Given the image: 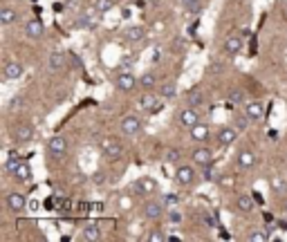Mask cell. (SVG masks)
Instances as JSON below:
<instances>
[{"label": "cell", "mask_w": 287, "mask_h": 242, "mask_svg": "<svg viewBox=\"0 0 287 242\" xmlns=\"http://www.w3.org/2000/svg\"><path fill=\"white\" fill-rule=\"evenodd\" d=\"M141 213H144L146 220H160L162 215L166 213V206H164V202H160V200H146L144 206H141Z\"/></svg>", "instance_id": "cell-1"}, {"label": "cell", "mask_w": 287, "mask_h": 242, "mask_svg": "<svg viewBox=\"0 0 287 242\" xmlns=\"http://www.w3.org/2000/svg\"><path fill=\"white\" fill-rule=\"evenodd\" d=\"M177 123H180L182 128H186V130H191V128H193L195 123H200V115H198V110H195L193 106L182 108V110L177 112Z\"/></svg>", "instance_id": "cell-2"}, {"label": "cell", "mask_w": 287, "mask_h": 242, "mask_svg": "<svg viewBox=\"0 0 287 242\" xmlns=\"http://www.w3.org/2000/svg\"><path fill=\"white\" fill-rule=\"evenodd\" d=\"M65 150H68V141L63 139V137L54 135L47 139V153L49 157H54V160H61V157L65 155Z\"/></svg>", "instance_id": "cell-3"}, {"label": "cell", "mask_w": 287, "mask_h": 242, "mask_svg": "<svg viewBox=\"0 0 287 242\" xmlns=\"http://www.w3.org/2000/svg\"><path fill=\"white\" fill-rule=\"evenodd\" d=\"M157 191V182L153 177H139L132 182V193L135 195H151Z\"/></svg>", "instance_id": "cell-4"}, {"label": "cell", "mask_w": 287, "mask_h": 242, "mask_svg": "<svg viewBox=\"0 0 287 242\" xmlns=\"http://www.w3.org/2000/svg\"><path fill=\"white\" fill-rule=\"evenodd\" d=\"M191 160H193V164L198 166V168H205V166L213 164L215 155L211 148H195L193 153H191Z\"/></svg>", "instance_id": "cell-5"}, {"label": "cell", "mask_w": 287, "mask_h": 242, "mask_svg": "<svg viewBox=\"0 0 287 242\" xmlns=\"http://www.w3.org/2000/svg\"><path fill=\"white\" fill-rule=\"evenodd\" d=\"M119 130H122V135H126V137L137 135V132L141 130V119H139V117H135V115L123 117L122 123H119Z\"/></svg>", "instance_id": "cell-6"}, {"label": "cell", "mask_w": 287, "mask_h": 242, "mask_svg": "<svg viewBox=\"0 0 287 242\" xmlns=\"http://www.w3.org/2000/svg\"><path fill=\"white\" fill-rule=\"evenodd\" d=\"M175 182L180 186H191L195 182V168L189 164H180L175 170Z\"/></svg>", "instance_id": "cell-7"}, {"label": "cell", "mask_w": 287, "mask_h": 242, "mask_svg": "<svg viewBox=\"0 0 287 242\" xmlns=\"http://www.w3.org/2000/svg\"><path fill=\"white\" fill-rule=\"evenodd\" d=\"M11 139H14L16 144H30V141L34 139V128H32L30 123H18V126L14 128V132H11Z\"/></svg>", "instance_id": "cell-8"}, {"label": "cell", "mask_w": 287, "mask_h": 242, "mask_svg": "<svg viewBox=\"0 0 287 242\" xmlns=\"http://www.w3.org/2000/svg\"><path fill=\"white\" fill-rule=\"evenodd\" d=\"M139 108L144 112H157L162 108V97L160 94H153V92H146L139 97Z\"/></svg>", "instance_id": "cell-9"}, {"label": "cell", "mask_w": 287, "mask_h": 242, "mask_svg": "<svg viewBox=\"0 0 287 242\" xmlns=\"http://www.w3.org/2000/svg\"><path fill=\"white\" fill-rule=\"evenodd\" d=\"M25 206H27V198H25L23 193H18V191H14V193L7 195V208H9L11 213H23Z\"/></svg>", "instance_id": "cell-10"}, {"label": "cell", "mask_w": 287, "mask_h": 242, "mask_svg": "<svg viewBox=\"0 0 287 242\" xmlns=\"http://www.w3.org/2000/svg\"><path fill=\"white\" fill-rule=\"evenodd\" d=\"M101 153H103V157H108V160H117V157H122L123 148L117 139H103L101 141Z\"/></svg>", "instance_id": "cell-11"}, {"label": "cell", "mask_w": 287, "mask_h": 242, "mask_svg": "<svg viewBox=\"0 0 287 242\" xmlns=\"http://www.w3.org/2000/svg\"><path fill=\"white\" fill-rule=\"evenodd\" d=\"M238 128L236 126H224L218 130V135H215V139H218L220 146H231L236 139H238Z\"/></svg>", "instance_id": "cell-12"}, {"label": "cell", "mask_w": 287, "mask_h": 242, "mask_svg": "<svg viewBox=\"0 0 287 242\" xmlns=\"http://www.w3.org/2000/svg\"><path fill=\"white\" fill-rule=\"evenodd\" d=\"M243 112L247 115L249 121H260L265 115V106H263V101H247Z\"/></svg>", "instance_id": "cell-13"}, {"label": "cell", "mask_w": 287, "mask_h": 242, "mask_svg": "<svg viewBox=\"0 0 287 242\" xmlns=\"http://www.w3.org/2000/svg\"><path fill=\"white\" fill-rule=\"evenodd\" d=\"M115 85H117V90H122V92H130V90L137 87V79H135V74H130V72H122L117 77V81H115Z\"/></svg>", "instance_id": "cell-14"}, {"label": "cell", "mask_w": 287, "mask_h": 242, "mask_svg": "<svg viewBox=\"0 0 287 242\" xmlns=\"http://www.w3.org/2000/svg\"><path fill=\"white\" fill-rule=\"evenodd\" d=\"M25 34H27V39H43V34H45V25L41 23L39 18L27 20V25H25Z\"/></svg>", "instance_id": "cell-15"}, {"label": "cell", "mask_w": 287, "mask_h": 242, "mask_svg": "<svg viewBox=\"0 0 287 242\" xmlns=\"http://www.w3.org/2000/svg\"><path fill=\"white\" fill-rule=\"evenodd\" d=\"M256 153L253 150H240L238 153V166L243 170H249V168H253L256 166Z\"/></svg>", "instance_id": "cell-16"}, {"label": "cell", "mask_w": 287, "mask_h": 242, "mask_svg": "<svg viewBox=\"0 0 287 242\" xmlns=\"http://www.w3.org/2000/svg\"><path fill=\"white\" fill-rule=\"evenodd\" d=\"M2 74H5V79H9V81H16V79L23 77V63L9 61V63L5 65V70H2Z\"/></svg>", "instance_id": "cell-17"}, {"label": "cell", "mask_w": 287, "mask_h": 242, "mask_svg": "<svg viewBox=\"0 0 287 242\" xmlns=\"http://www.w3.org/2000/svg\"><path fill=\"white\" fill-rule=\"evenodd\" d=\"M236 206H238V211H243V213H251L253 208H256V202H253L251 195L243 193L236 198Z\"/></svg>", "instance_id": "cell-18"}, {"label": "cell", "mask_w": 287, "mask_h": 242, "mask_svg": "<svg viewBox=\"0 0 287 242\" xmlns=\"http://www.w3.org/2000/svg\"><path fill=\"white\" fill-rule=\"evenodd\" d=\"M144 36H146V27H141V25H132L126 29L128 43H139V40H144Z\"/></svg>", "instance_id": "cell-19"}, {"label": "cell", "mask_w": 287, "mask_h": 242, "mask_svg": "<svg viewBox=\"0 0 287 242\" xmlns=\"http://www.w3.org/2000/svg\"><path fill=\"white\" fill-rule=\"evenodd\" d=\"M101 238V231H99V224L97 222H88L85 227L81 229V240H99Z\"/></svg>", "instance_id": "cell-20"}, {"label": "cell", "mask_w": 287, "mask_h": 242, "mask_svg": "<svg viewBox=\"0 0 287 242\" xmlns=\"http://www.w3.org/2000/svg\"><path fill=\"white\" fill-rule=\"evenodd\" d=\"M47 68L52 70H63L65 68V54L63 52H59V49H54L52 54H49V58H47Z\"/></svg>", "instance_id": "cell-21"}, {"label": "cell", "mask_w": 287, "mask_h": 242, "mask_svg": "<svg viewBox=\"0 0 287 242\" xmlns=\"http://www.w3.org/2000/svg\"><path fill=\"white\" fill-rule=\"evenodd\" d=\"M243 45L245 43H243V36L240 34H231L227 40H224V49H227L229 54H238L240 49H243Z\"/></svg>", "instance_id": "cell-22"}, {"label": "cell", "mask_w": 287, "mask_h": 242, "mask_svg": "<svg viewBox=\"0 0 287 242\" xmlns=\"http://www.w3.org/2000/svg\"><path fill=\"white\" fill-rule=\"evenodd\" d=\"M99 16H101L99 11H97V14H90V11H85V14H81V18L77 20V27H90V29L97 27V25H99Z\"/></svg>", "instance_id": "cell-23"}, {"label": "cell", "mask_w": 287, "mask_h": 242, "mask_svg": "<svg viewBox=\"0 0 287 242\" xmlns=\"http://www.w3.org/2000/svg\"><path fill=\"white\" fill-rule=\"evenodd\" d=\"M186 103H189V106H202V103H205V92H202V90H200V87H191L189 92H186Z\"/></svg>", "instance_id": "cell-24"}, {"label": "cell", "mask_w": 287, "mask_h": 242, "mask_svg": "<svg viewBox=\"0 0 287 242\" xmlns=\"http://www.w3.org/2000/svg\"><path fill=\"white\" fill-rule=\"evenodd\" d=\"M189 132H191V139H195V141H206V139H209V126H205V123H195Z\"/></svg>", "instance_id": "cell-25"}, {"label": "cell", "mask_w": 287, "mask_h": 242, "mask_svg": "<svg viewBox=\"0 0 287 242\" xmlns=\"http://www.w3.org/2000/svg\"><path fill=\"white\" fill-rule=\"evenodd\" d=\"M227 101L234 103V106H245V103H247V94H245V90H240V87H234V90L227 94Z\"/></svg>", "instance_id": "cell-26"}, {"label": "cell", "mask_w": 287, "mask_h": 242, "mask_svg": "<svg viewBox=\"0 0 287 242\" xmlns=\"http://www.w3.org/2000/svg\"><path fill=\"white\" fill-rule=\"evenodd\" d=\"M14 179H18V182H32V168L23 161V164H20L18 168H16Z\"/></svg>", "instance_id": "cell-27"}, {"label": "cell", "mask_w": 287, "mask_h": 242, "mask_svg": "<svg viewBox=\"0 0 287 242\" xmlns=\"http://www.w3.org/2000/svg\"><path fill=\"white\" fill-rule=\"evenodd\" d=\"M16 20V9L14 7H2V9H0V23L2 25H11Z\"/></svg>", "instance_id": "cell-28"}, {"label": "cell", "mask_w": 287, "mask_h": 242, "mask_svg": "<svg viewBox=\"0 0 287 242\" xmlns=\"http://www.w3.org/2000/svg\"><path fill=\"white\" fill-rule=\"evenodd\" d=\"M175 94H177V87H175V83H173V81L164 83V85L160 87V97L162 99H173Z\"/></svg>", "instance_id": "cell-29"}, {"label": "cell", "mask_w": 287, "mask_h": 242, "mask_svg": "<svg viewBox=\"0 0 287 242\" xmlns=\"http://www.w3.org/2000/svg\"><path fill=\"white\" fill-rule=\"evenodd\" d=\"M162 202H164V206H166V208H175V206H180L182 198H180L177 193H166L164 198H162Z\"/></svg>", "instance_id": "cell-30"}, {"label": "cell", "mask_w": 287, "mask_h": 242, "mask_svg": "<svg viewBox=\"0 0 287 242\" xmlns=\"http://www.w3.org/2000/svg\"><path fill=\"white\" fill-rule=\"evenodd\" d=\"M166 220H168L170 224H182L184 215H182V211H177V206L175 208H166Z\"/></svg>", "instance_id": "cell-31"}, {"label": "cell", "mask_w": 287, "mask_h": 242, "mask_svg": "<svg viewBox=\"0 0 287 242\" xmlns=\"http://www.w3.org/2000/svg\"><path fill=\"white\" fill-rule=\"evenodd\" d=\"M139 83L144 87H148V90H151V87H155L157 85V77H155V72H144L139 77Z\"/></svg>", "instance_id": "cell-32"}, {"label": "cell", "mask_w": 287, "mask_h": 242, "mask_svg": "<svg viewBox=\"0 0 287 242\" xmlns=\"http://www.w3.org/2000/svg\"><path fill=\"white\" fill-rule=\"evenodd\" d=\"M115 7V0H94V11L99 14H108Z\"/></svg>", "instance_id": "cell-33"}, {"label": "cell", "mask_w": 287, "mask_h": 242, "mask_svg": "<svg viewBox=\"0 0 287 242\" xmlns=\"http://www.w3.org/2000/svg\"><path fill=\"white\" fill-rule=\"evenodd\" d=\"M20 164H23V161H20L18 157H7V161H5V170H7L9 175H14V173H16V168H18Z\"/></svg>", "instance_id": "cell-34"}, {"label": "cell", "mask_w": 287, "mask_h": 242, "mask_svg": "<svg viewBox=\"0 0 287 242\" xmlns=\"http://www.w3.org/2000/svg\"><path fill=\"white\" fill-rule=\"evenodd\" d=\"M269 238H272V236H267V233H263V231H251L247 236V240L249 242H267Z\"/></svg>", "instance_id": "cell-35"}, {"label": "cell", "mask_w": 287, "mask_h": 242, "mask_svg": "<svg viewBox=\"0 0 287 242\" xmlns=\"http://www.w3.org/2000/svg\"><path fill=\"white\" fill-rule=\"evenodd\" d=\"M180 157H182V153L177 148L166 150V161H168V164H177V161H180Z\"/></svg>", "instance_id": "cell-36"}, {"label": "cell", "mask_w": 287, "mask_h": 242, "mask_svg": "<svg viewBox=\"0 0 287 242\" xmlns=\"http://www.w3.org/2000/svg\"><path fill=\"white\" fill-rule=\"evenodd\" d=\"M146 238L151 242H166V240H168V233H164V231H151Z\"/></svg>", "instance_id": "cell-37"}, {"label": "cell", "mask_w": 287, "mask_h": 242, "mask_svg": "<svg viewBox=\"0 0 287 242\" xmlns=\"http://www.w3.org/2000/svg\"><path fill=\"white\" fill-rule=\"evenodd\" d=\"M247 123H249V119H247V115H238V117H234V126L238 128V130H245L247 128Z\"/></svg>", "instance_id": "cell-38"}, {"label": "cell", "mask_w": 287, "mask_h": 242, "mask_svg": "<svg viewBox=\"0 0 287 242\" xmlns=\"http://www.w3.org/2000/svg\"><path fill=\"white\" fill-rule=\"evenodd\" d=\"M215 177H218V175H215V170L211 168V164H209V166H205V173H202V179H205V182H213Z\"/></svg>", "instance_id": "cell-39"}, {"label": "cell", "mask_w": 287, "mask_h": 242, "mask_svg": "<svg viewBox=\"0 0 287 242\" xmlns=\"http://www.w3.org/2000/svg\"><path fill=\"white\" fill-rule=\"evenodd\" d=\"M202 7H205V2H202V0H200V2H195V5L191 7V9H186V11H189L191 16H198L200 11H202Z\"/></svg>", "instance_id": "cell-40"}, {"label": "cell", "mask_w": 287, "mask_h": 242, "mask_svg": "<svg viewBox=\"0 0 287 242\" xmlns=\"http://www.w3.org/2000/svg\"><path fill=\"white\" fill-rule=\"evenodd\" d=\"M23 106V97H14L9 101V110H16V108H20Z\"/></svg>", "instance_id": "cell-41"}, {"label": "cell", "mask_w": 287, "mask_h": 242, "mask_svg": "<svg viewBox=\"0 0 287 242\" xmlns=\"http://www.w3.org/2000/svg\"><path fill=\"white\" fill-rule=\"evenodd\" d=\"M195 2H200V0H180V5L184 7V9H191V7H193Z\"/></svg>", "instance_id": "cell-42"}, {"label": "cell", "mask_w": 287, "mask_h": 242, "mask_svg": "<svg viewBox=\"0 0 287 242\" xmlns=\"http://www.w3.org/2000/svg\"><path fill=\"white\" fill-rule=\"evenodd\" d=\"M274 189H283V179H274Z\"/></svg>", "instance_id": "cell-43"}, {"label": "cell", "mask_w": 287, "mask_h": 242, "mask_svg": "<svg viewBox=\"0 0 287 242\" xmlns=\"http://www.w3.org/2000/svg\"><path fill=\"white\" fill-rule=\"evenodd\" d=\"M283 18L287 20V5H285V9H283Z\"/></svg>", "instance_id": "cell-44"}, {"label": "cell", "mask_w": 287, "mask_h": 242, "mask_svg": "<svg viewBox=\"0 0 287 242\" xmlns=\"http://www.w3.org/2000/svg\"><path fill=\"white\" fill-rule=\"evenodd\" d=\"M283 211H285V215H287V202H285V204H283Z\"/></svg>", "instance_id": "cell-45"}]
</instances>
